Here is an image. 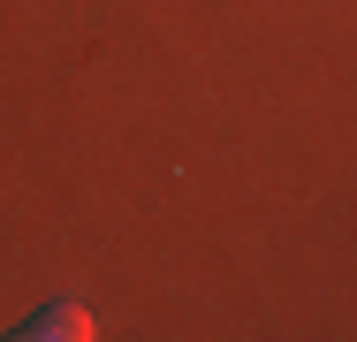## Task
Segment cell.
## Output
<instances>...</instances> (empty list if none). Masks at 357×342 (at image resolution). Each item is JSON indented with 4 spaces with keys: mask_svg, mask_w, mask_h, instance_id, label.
<instances>
[{
    "mask_svg": "<svg viewBox=\"0 0 357 342\" xmlns=\"http://www.w3.org/2000/svg\"><path fill=\"white\" fill-rule=\"evenodd\" d=\"M15 335H23V342H91L99 327H91V312H84L76 297H54V304H38Z\"/></svg>",
    "mask_w": 357,
    "mask_h": 342,
    "instance_id": "6da1fadb",
    "label": "cell"
}]
</instances>
